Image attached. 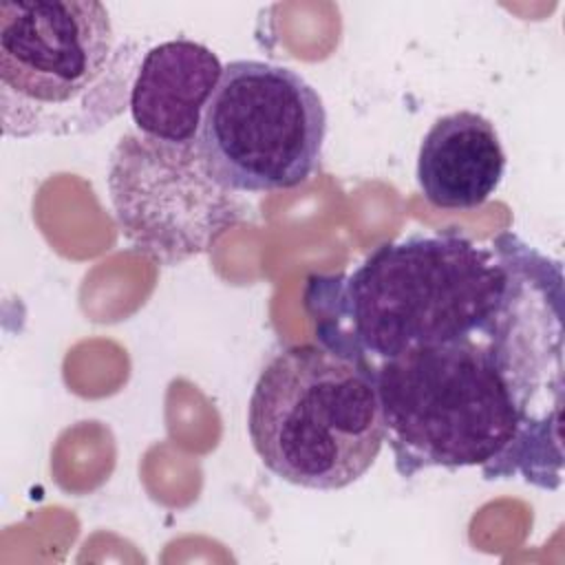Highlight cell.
<instances>
[{
  "instance_id": "52a82bcc",
  "label": "cell",
  "mask_w": 565,
  "mask_h": 565,
  "mask_svg": "<svg viewBox=\"0 0 565 565\" xmlns=\"http://www.w3.org/2000/svg\"><path fill=\"white\" fill-rule=\"evenodd\" d=\"M221 75L218 55L201 42L177 38L148 49L130 90L132 124L159 141L194 143Z\"/></svg>"
},
{
  "instance_id": "7a4b0ae2",
  "label": "cell",
  "mask_w": 565,
  "mask_h": 565,
  "mask_svg": "<svg viewBox=\"0 0 565 565\" xmlns=\"http://www.w3.org/2000/svg\"><path fill=\"white\" fill-rule=\"evenodd\" d=\"M505 285L497 238L411 234L377 245L351 271L309 276L305 309L318 344L369 375L411 349L472 335L497 313Z\"/></svg>"
},
{
  "instance_id": "ba28073f",
  "label": "cell",
  "mask_w": 565,
  "mask_h": 565,
  "mask_svg": "<svg viewBox=\"0 0 565 565\" xmlns=\"http://www.w3.org/2000/svg\"><path fill=\"white\" fill-rule=\"evenodd\" d=\"M505 172V152L494 124L475 110L435 119L419 143L417 185L444 210H472L488 201Z\"/></svg>"
},
{
  "instance_id": "3957f363",
  "label": "cell",
  "mask_w": 565,
  "mask_h": 565,
  "mask_svg": "<svg viewBox=\"0 0 565 565\" xmlns=\"http://www.w3.org/2000/svg\"><path fill=\"white\" fill-rule=\"evenodd\" d=\"M141 60L97 0L0 4V121L9 139L102 130L130 102Z\"/></svg>"
},
{
  "instance_id": "8992f818",
  "label": "cell",
  "mask_w": 565,
  "mask_h": 565,
  "mask_svg": "<svg viewBox=\"0 0 565 565\" xmlns=\"http://www.w3.org/2000/svg\"><path fill=\"white\" fill-rule=\"evenodd\" d=\"M106 183L121 236L159 265L210 252L245 216L243 201L207 172L196 141L126 135L110 154Z\"/></svg>"
},
{
  "instance_id": "277c9868",
  "label": "cell",
  "mask_w": 565,
  "mask_h": 565,
  "mask_svg": "<svg viewBox=\"0 0 565 565\" xmlns=\"http://www.w3.org/2000/svg\"><path fill=\"white\" fill-rule=\"evenodd\" d=\"M252 448L269 472L342 490L375 463L384 417L373 380L322 344H294L260 371L247 404Z\"/></svg>"
},
{
  "instance_id": "6da1fadb",
  "label": "cell",
  "mask_w": 565,
  "mask_h": 565,
  "mask_svg": "<svg viewBox=\"0 0 565 565\" xmlns=\"http://www.w3.org/2000/svg\"><path fill=\"white\" fill-rule=\"evenodd\" d=\"M384 441L402 477L479 466L483 479L525 472L550 408L545 369L514 305L501 298L472 335L377 364Z\"/></svg>"
},
{
  "instance_id": "5b68a950",
  "label": "cell",
  "mask_w": 565,
  "mask_h": 565,
  "mask_svg": "<svg viewBox=\"0 0 565 565\" xmlns=\"http://www.w3.org/2000/svg\"><path fill=\"white\" fill-rule=\"evenodd\" d=\"M324 137L327 108L302 75L271 62L234 60L203 110L196 148L223 188L271 192L313 174Z\"/></svg>"
}]
</instances>
